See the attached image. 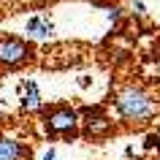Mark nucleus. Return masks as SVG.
Listing matches in <instances>:
<instances>
[{
  "label": "nucleus",
  "mask_w": 160,
  "mask_h": 160,
  "mask_svg": "<svg viewBox=\"0 0 160 160\" xmlns=\"http://www.w3.org/2000/svg\"><path fill=\"white\" fill-rule=\"evenodd\" d=\"M114 109H117V117L125 125H147L152 117H158L160 103L147 90H141L136 84H128L114 95Z\"/></svg>",
  "instance_id": "f257e3e1"
},
{
  "label": "nucleus",
  "mask_w": 160,
  "mask_h": 160,
  "mask_svg": "<svg viewBox=\"0 0 160 160\" xmlns=\"http://www.w3.org/2000/svg\"><path fill=\"white\" fill-rule=\"evenodd\" d=\"M46 133L52 138H73L79 136V111L71 109V106H54V109L46 111Z\"/></svg>",
  "instance_id": "f03ea898"
},
{
  "label": "nucleus",
  "mask_w": 160,
  "mask_h": 160,
  "mask_svg": "<svg viewBox=\"0 0 160 160\" xmlns=\"http://www.w3.org/2000/svg\"><path fill=\"white\" fill-rule=\"evenodd\" d=\"M79 122L84 125V136H90V138H106L114 130L111 117L101 106H87V109H82L79 111Z\"/></svg>",
  "instance_id": "7ed1b4c3"
},
{
  "label": "nucleus",
  "mask_w": 160,
  "mask_h": 160,
  "mask_svg": "<svg viewBox=\"0 0 160 160\" xmlns=\"http://www.w3.org/2000/svg\"><path fill=\"white\" fill-rule=\"evenodd\" d=\"M33 57V46L25 41V38H17V35H3L0 38V65L17 68L22 62Z\"/></svg>",
  "instance_id": "20e7f679"
},
{
  "label": "nucleus",
  "mask_w": 160,
  "mask_h": 160,
  "mask_svg": "<svg viewBox=\"0 0 160 160\" xmlns=\"http://www.w3.org/2000/svg\"><path fill=\"white\" fill-rule=\"evenodd\" d=\"M25 33H27V38L46 41V38H52V33H54V22H52L46 14H33V17L27 19V25H25Z\"/></svg>",
  "instance_id": "39448f33"
},
{
  "label": "nucleus",
  "mask_w": 160,
  "mask_h": 160,
  "mask_svg": "<svg viewBox=\"0 0 160 160\" xmlns=\"http://www.w3.org/2000/svg\"><path fill=\"white\" fill-rule=\"evenodd\" d=\"M19 95H22V109H27V111H38L43 106L38 84H35L33 79H25V82L19 84Z\"/></svg>",
  "instance_id": "423d86ee"
},
{
  "label": "nucleus",
  "mask_w": 160,
  "mask_h": 160,
  "mask_svg": "<svg viewBox=\"0 0 160 160\" xmlns=\"http://www.w3.org/2000/svg\"><path fill=\"white\" fill-rule=\"evenodd\" d=\"M27 155H30V149L22 141L0 136V160H25Z\"/></svg>",
  "instance_id": "0eeeda50"
},
{
  "label": "nucleus",
  "mask_w": 160,
  "mask_h": 160,
  "mask_svg": "<svg viewBox=\"0 0 160 160\" xmlns=\"http://www.w3.org/2000/svg\"><path fill=\"white\" fill-rule=\"evenodd\" d=\"M147 149H158L160 152V128L155 130V133L147 136Z\"/></svg>",
  "instance_id": "6e6552de"
},
{
  "label": "nucleus",
  "mask_w": 160,
  "mask_h": 160,
  "mask_svg": "<svg viewBox=\"0 0 160 160\" xmlns=\"http://www.w3.org/2000/svg\"><path fill=\"white\" fill-rule=\"evenodd\" d=\"M133 11L138 14V17H144V14H147V8H144V3H141V0H136V3H133Z\"/></svg>",
  "instance_id": "1a4fd4ad"
},
{
  "label": "nucleus",
  "mask_w": 160,
  "mask_h": 160,
  "mask_svg": "<svg viewBox=\"0 0 160 160\" xmlns=\"http://www.w3.org/2000/svg\"><path fill=\"white\" fill-rule=\"evenodd\" d=\"M109 19H111V22H119V19H122V11H119V8H111L109 11Z\"/></svg>",
  "instance_id": "9d476101"
},
{
  "label": "nucleus",
  "mask_w": 160,
  "mask_h": 160,
  "mask_svg": "<svg viewBox=\"0 0 160 160\" xmlns=\"http://www.w3.org/2000/svg\"><path fill=\"white\" fill-rule=\"evenodd\" d=\"M54 155H57V152H54V147H49V149L43 152V158H41V160H54Z\"/></svg>",
  "instance_id": "9b49d317"
}]
</instances>
